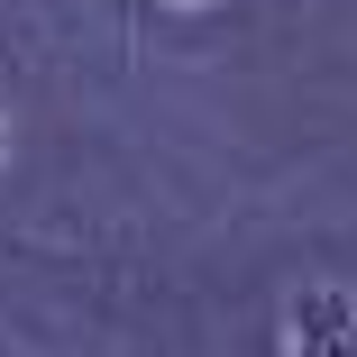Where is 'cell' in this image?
Returning a JSON list of instances; mask_svg holds the SVG:
<instances>
[{
  "instance_id": "6da1fadb",
  "label": "cell",
  "mask_w": 357,
  "mask_h": 357,
  "mask_svg": "<svg viewBox=\"0 0 357 357\" xmlns=\"http://www.w3.org/2000/svg\"><path fill=\"white\" fill-rule=\"evenodd\" d=\"M284 357H348V294H339V284H312V294H294Z\"/></svg>"
},
{
  "instance_id": "7a4b0ae2",
  "label": "cell",
  "mask_w": 357,
  "mask_h": 357,
  "mask_svg": "<svg viewBox=\"0 0 357 357\" xmlns=\"http://www.w3.org/2000/svg\"><path fill=\"white\" fill-rule=\"evenodd\" d=\"M174 10H202V0H174Z\"/></svg>"
}]
</instances>
